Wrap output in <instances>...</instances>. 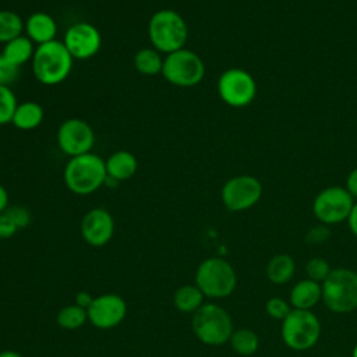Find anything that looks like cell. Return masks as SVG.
<instances>
[{
	"instance_id": "obj_1",
	"label": "cell",
	"mask_w": 357,
	"mask_h": 357,
	"mask_svg": "<svg viewBox=\"0 0 357 357\" xmlns=\"http://www.w3.org/2000/svg\"><path fill=\"white\" fill-rule=\"evenodd\" d=\"M63 177L71 192L77 195L92 194L106 183V162L93 152L70 158Z\"/></svg>"
},
{
	"instance_id": "obj_2",
	"label": "cell",
	"mask_w": 357,
	"mask_h": 357,
	"mask_svg": "<svg viewBox=\"0 0 357 357\" xmlns=\"http://www.w3.org/2000/svg\"><path fill=\"white\" fill-rule=\"evenodd\" d=\"M32 73L43 85L61 84L73 71L74 59L61 40L36 46L32 57Z\"/></svg>"
},
{
	"instance_id": "obj_3",
	"label": "cell",
	"mask_w": 357,
	"mask_h": 357,
	"mask_svg": "<svg viewBox=\"0 0 357 357\" xmlns=\"http://www.w3.org/2000/svg\"><path fill=\"white\" fill-rule=\"evenodd\" d=\"M148 38L153 49L169 54L184 47L188 38V26L181 14L172 8H162L149 18Z\"/></svg>"
},
{
	"instance_id": "obj_4",
	"label": "cell",
	"mask_w": 357,
	"mask_h": 357,
	"mask_svg": "<svg viewBox=\"0 0 357 357\" xmlns=\"http://www.w3.org/2000/svg\"><path fill=\"white\" fill-rule=\"evenodd\" d=\"M322 286V303L335 314H349L357 308V272L335 268Z\"/></svg>"
},
{
	"instance_id": "obj_5",
	"label": "cell",
	"mask_w": 357,
	"mask_h": 357,
	"mask_svg": "<svg viewBox=\"0 0 357 357\" xmlns=\"http://www.w3.org/2000/svg\"><path fill=\"white\" fill-rule=\"evenodd\" d=\"M192 331L202 343L208 346H220L229 342L234 329L231 317L223 307L206 303L194 312Z\"/></svg>"
},
{
	"instance_id": "obj_6",
	"label": "cell",
	"mask_w": 357,
	"mask_h": 357,
	"mask_svg": "<svg viewBox=\"0 0 357 357\" xmlns=\"http://www.w3.org/2000/svg\"><path fill=\"white\" fill-rule=\"evenodd\" d=\"M237 284L234 268L223 258L212 257L199 264L195 272V286L205 297L223 298L230 296Z\"/></svg>"
},
{
	"instance_id": "obj_7",
	"label": "cell",
	"mask_w": 357,
	"mask_h": 357,
	"mask_svg": "<svg viewBox=\"0 0 357 357\" xmlns=\"http://www.w3.org/2000/svg\"><path fill=\"white\" fill-rule=\"evenodd\" d=\"M283 343L296 351L310 350L321 336V322L311 310L291 308L282 321L280 328Z\"/></svg>"
},
{
	"instance_id": "obj_8",
	"label": "cell",
	"mask_w": 357,
	"mask_h": 357,
	"mask_svg": "<svg viewBox=\"0 0 357 357\" xmlns=\"http://www.w3.org/2000/svg\"><path fill=\"white\" fill-rule=\"evenodd\" d=\"M162 75L174 86L191 88L204 79L205 64L195 52L183 47L165 56Z\"/></svg>"
},
{
	"instance_id": "obj_9",
	"label": "cell",
	"mask_w": 357,
	"mask_h": 357,
	"mask_svg": "<svg viewBox=\"0 0 357 357\" xmlns=\"http://www.w3.org/2000/svg\"><path fill=\"white\" fill-rule=\"evenodd\" d=\"M354 202V198L344 187L331 185L315 195L312 213L322 225H337L349 219Z\"/></svg>"
},
{
	"instance_id": "obj_10",
	"label": "cell",
	"mask_w": 357,
	"mask_h": 357,
	"mask_svg": "<svg viewBox=\"0 0 357 357\" xmlns=\"http://www.w3.org/2000/svg\"><path fill=\"white\" fill-rule=\"evenodd\" d=\"M219 98L231 107H245L257 96V82L254 77L243 68H227L218 79Z\"/></svg>"
},
{
	"instance_id": "obj_11",
	"label": "cell",
	"mask_w": 357,
	"mask_h": 357,
	"mask_svg": "<svg viewBox=\"0 0 357 357\" xmlns=\"http://www.w3.org/2000/svg\"><path fill=\"white\" fill-rule=\"evenodd\" d=\"M262 197L261 181L251 174H238L229 178L220 191L225 208L230 212H243L252 208Z\"/></svg>"
},
{
	"instance_id": "obj_12",
	"label": "cell",
	"mask_w": 357,
	"mask_h": 357,
	"mask_svg": "<svg viewBox=\"0 0 357 357\" xmlns=\"http://www.w3.org/2000/svg\"><path fill=\"white\" fill-rule=\"evenodd\" d=\"M56 141L63 153L74 158L92 152L95 145V131L85 120L71 117L59 126Z\"/></svg>"
},
{
	"instance_id": "obj_13",
	"label": "cell",
	"mask_w": 357,
	"mask_h": 357,
	"mask_svg": "<svg viewBox=\"0 0 357 357\" xmlns=\"http://www.w3.org/2000/svg\"><path fill=\"white\" fill-rule=\"evenodd\" d=\"M74 60H88L93 57L102 46V35L91 22H75L70 25L61 40Z\"/></svg>"
},
{
	"instance_id": "obj_14",
	"label": "cell",
	"mask_w": 357,
	"mask_h": 357,
	"mask_svg": "<svg viewBox=\"0 0 357 357\" xmlns=\"http://www.w3.org/2000/svg\"><path fill=\"white\" fill-rule=\"evenodd\" d=\"M127 304L117 294H102L93 298L86 310L88 319L99 329L117 326L126 317Z\"/></svg>"
},
{
	"instance_id": "obj_15",
	"label": "cell",
	"mask_w": 357,
	"mask_h": 357,
	"mask_svg": "<svg viewBox=\"0 0 357 357\" xmlns=\"http://www.w3.org/2000/svg\"><path fill=\"white\" fill-rule=\"evenodd\" d=\"M114 233V219L105 208L88 211L81 220L82 238L93 247L107 244Z\"/></svg>"
},
{
	"instance_id": "obj_16",
	"label": "cell",
	"mask_w": 357,
	"mask_h": 357,
	"mask_svg": "<svg viewBox=\"0 0 357 357\" xmlns=\"http://www.w3.org/2000/svg\"><path fill=\"white\" fill-rule=\"evenodd\" d=\"M24 31L26 36L39 46L56 39L57 22L49 13L36 11L26 18Z\"/></svg>"
},
{
	"instance_id": "obj_17",
	"label": "cell",
	"mask_w": 357,
	"mask_h": 357,
	"mask_svg": "<svg viewBox=\"0 0 357 357\" xmlns=\"http://www.w3.org/2000/svg\"><path fill=\"white\" fill-rule=\"evenodd\" d=\"M105 162L107 178L116 183L131 178L138 170V160L135 155L126 149L113 152Z\"/></svg>"
},
{
	"instance_id": "obj_18",
	"label": "cell",
	"mask_w": 357,
	"mask_h": 357,
	"mask_svg": "<svg viewBox=\"0 0 357 357\" xmlns=\"http://www.w3.org/2000/svg\"><path fill=\"white\" fill-rule=\"evenodd\" d=\"M291 308L296 310H311L319 301H322V286L311 279H303L297 282L291 290L289 297Z\"/></svg>"
},
{
	"instance_id": "obj_19",
	"label": "cell",
	"mask_w": 357,
	"mask_h": 357,
	"mask_svg": "<svg viewBox=\"0 0 357 357\" xmlns=\"http://www.w3.org/2000/svg\"><path fill=\"white\" fill-rule=\"evenodd\" d=\"M45 117V110L40 103L35 100H26L17 105L11 124L22 131L38 128Z\"/></svg>"
},
{
	"instance_id": "obj_20",
	"label": "cell",
	"mask_w": 357,
	"mask_h": 357,
	"mask_svg": "<svg viewBox=\"0 0 357 357\" xmlns=\"http://www.w3.org/2000/svg\"><path fill=\"white\" fill-rule=\"evenodd\" d=\"M35 49V43L26 35H20L4 43L1 54L17 67H22L28 61H32Z\"/></svg>"
},
{
	"instance_id": "obj_21",
	"label": "cell",
	"mask_w": 357,
	"mask_h": 357,
	"mask_svg": "<svg viewBox=\"0 0 357 357\" xmlns=\"http://www.w3.org/2000/svg\"><path fill=\"white\" fill-rule=\"evenodd\" d=\"M296 272V262L289 254H276L273 255L265 268L266 278L273 284L287 283Z\"/></svg>"
},
{
	"instance_id": "obj_22",
	"label": "cell",
	"mask_w": 357,
	"mask_h": 357,
	"mask_svg": "<svg viewBox=\"0 0 357 357\" xmlns=\"http://www.w3.org/2000/svg\"><path fill=\"white\" fill-rule=\"evenodd\" d=\"M163 59L162 53L158 52L156 49L151 47H142L139 49L132 59L135 70L148 77H153L158 74H162V67H163Z\"/></svg>"
},
{
	"instance_id": "obj_23",
	"label": "cell",
	"mask_w": 357,
	"mask_h": 357,
	"mask_svg": "<svg viewBox=\"0 0 357 357\" xmlns=\"http://www.w3.org/2000/svg\"><path fill=\"white\" fill-rule=\"evenodd\" d=\"M202 291L192 284L181 286L173 296L174 307L181 312H195L204 304Z\"/></svg>"
},
{
	"instance_id": "obj_24",
	"label": "cell",
	"mask_w": 357,
	"mask_h": 357,
	"mask_svg": "<svg viewBox=\"0 0 357 357\" xmlns=\"http://www.w3.org/2000/svg\"><path fill=\"white\" fill-rule=\"evenodd\" d=\"M229 342L231 349L240 356H252L259 347L258 335L248 328H240L233 331Z\"/></svg>"
},
{
	"instance_id": "obj_25",
	"label": "cell",
	"mask_w": 357,
	"mask_h": 357,
	"mask_svg": "<svg viewBox=\"0 0 357 357\" xmlns=\"http://www.w3.org/2000/svg\"><path fill=\"white\" fill-rule=\"evenodd\" d=\"M25 21L21 15L11 10H0V43H7L11 39L22 35Z\"/></svg>"
},
{
	"instance_id": "obj_26",
	"label": "cell",
	"mask_w": 357,
	"mask_h": 357,
	"mask_svg": "<svg viewBox=\"0 0 357 357\" xmlns=\"http://www.w3.org/2000/svg\"><path fill=\"white\" fill-rule=\"evenodd\" d=\"M88 319V314L86 310L79 307V305H67L64 308H61L57 314V324L59 326L64 328V329H78L81 328L85 321Z\"/></svg>"
},
{
	"instance_id": "obj_27",
	"label": "cell",
	"mask_w": 357,
	"mask_h": 357,
	"mask_svg": "<svg viewBox=\"0 0 357 357\" xmlns=\"http://www.w3.org/2000/svg\"><path fill=\"white\" fill-rule=\"evenodd\" d=\"M18 102L14 91L10 86L0 85V126L11 123Z\"/></svg>"
},
{
	"instance_id": "obj_28",
	"label": "cell",
	"mask_w": 357,
	"mask_h": 357,
	"mask_svg": "<svg viewBox=\"0 0 357 357\" xmlns=\"http://www.w3.org/2000/svg\"><path fill=\"white\" fill-rule=\"evenodd\" d=\"M331 272H332V268H331L329 262L324 258L314 257V258L308 259L307 264H305L307 278L317 282V283L322 284L325 282V279L329 276Z\"/></svg>"
},
{
	"instance_id": "obj_29",
	"label": "cell",
	"mask_w": 357,
	"mask_h": 357,
	"mask_svg": "<svg viewBox=\"0 0 357 357\" xmlns=\"http://www.w3.org/2000/svg\"><path fill=\"white\" fill-rule=\"evenodd\" d=\"M265 311L271 318L283 321L291 311V305L280 297H271L265 303Z\"/></svg>"
},
{
	"instance_id": "obj_30",
	"label": "cell",
	"mask_w": 357,
	"mask_h": 357,
	"mask_svg": "<svg viewBox=\"0 0 357 357\" xmlns=\"http://www.w3.org/2000/svg\"><path fill=\"white\" fill-rule=\"evenodd\" d=\"M20 70L21 67H17L0 53V85L10 86L14 84L20 77Z\"/></svg>"
},
{
	"instance_id": "obj_31",
	"label": "cell",
	"mask_w": 357,
	"mask_h": 357,
	"mask_svg": "<svg viewBox=\"0 0 357 357\" xmlns=\"http://www.w3.org/2000/svg\"><path fill=\"white\" fill-rule=\"evenodd\" d=\"M4 212L7 213V216L14 222V225L18 229H24L31 223V212L28 211V208H25L22 205L8 206Z\"/></svg>"
},
{
	"instance_id": "obj_32",
	"label": "cell",
	"mask_w": 357,
	"mask_h": 357,
	"mask_svg": "<svg viewBox=\"0 0 357 357\" xmlns=\"http://www.w3.org/2000/svg\"><path fill=\"white\" fill-rule=\"evenodd\" d=\"M329 237H331L329 226L321 223L318 226H314V227L308 229L307 233H305L304 240H305V243L308 245H319V244L328 241Z\"/></svg>"
},
{
	"instance_id": "obj_33",
	"label": "cell",
	"mask_w": 357,
	"mask_h": 357,
	"mask_svg": "<svg viewBox=\"0 0 357 357\" xmlns=\"http://www.w3.org/2000/svg\"><path fill=\"white\" fill-rule=\"evenodd\" d=\"M18 227L14 222L7 216L6 212L0 213V238H10L15 234Z\"/></svg>"
},
{
	"instance_id": "obj_34",
	"label": "cell",
	"mask_w": 357,
	"mask_h": 357,
	"mask_svg": "<svg viewBox=\"0 0 357 357\" xmlns=\"http://www.w3.org/2000/svg\"><path fill=\"white\" fill-rule=\"evenodd\" d=\"M344 188L350 192V195H351L354 199H357V167H354V169L349 173V176H347V178H346V185H344Z\"/></svg>"
},
{
	"instance_id": "obj_35",
	"label": "cell",
	"mask_w": 357,
	"mask_h": 357,
	"mask_svg": "<svg viewBox=\"0 0 357 357\" xmlns=\"http://www.w3.org/2000/svg\"><path fill=\"white\" fill-rule=\"evenodd\" d=\"M92 301H93V297L88 291H79L75 296V304L85 308V310H88V307L91 305Z\"/></svg>"
},
{
	"instance_id": "obj_36",
	"label": "cell",
	"mask_w": 357,
	"mask_h": 357,
	"mask_svg": "<svg viewBox=\"0 0 357 357\" xmlns=\"http://www.w3.org/2000/svg\"><path fill=\"white\" fill-rule=\"evenodd\" d=\"M347 223H349L350 231L357 237V201L354 202V205H353V208H351V212H350V215H349Z\"/></svg>"
},
{
	"instance_id": "obj_37",
	"label": "cell",
	"mask_w": 357,
	"mask_h": 357,
	"mask_svg": "<svg viewBox=\"0 0 357 357\" xmlns=\"http://www.w3.org/2000/svg\"><path fill=\"white\" fill-rule=\"evenodd\" d=\"M8 208V192L3 184H0V213Z\"/></svg>"
},
{
	"instance_id": "obj_38",
	"label": "cell",
	"mask_w": 357,
	"mask_h": 357,
	"mask_svg": "<svg viewBox=\"0 0 357 357\" xmlns=\"http://www.w3.org/2000/svg\"><path fill=\"white\" fill-rule=\"evenodd\" d=\"M0 357H22L20 353L17 351H11V350H6L0 353Z\"/></svg>"
},
{
	"instance_id": "obj_39",
	"label": "cell",
	"mask_w": 357,
	"mask_h": 357,
	"mask_svg": "<svg viewBox=\"0 0 357 357\" xmlns=\"http://www.w3.org/2000/svg\"><path fill=\"white\" fill-rule=\"evenodd\" d=\"M351 357H357V344L354 346V349H353V351H351Z\"/></svg>"
}]
</instances>
